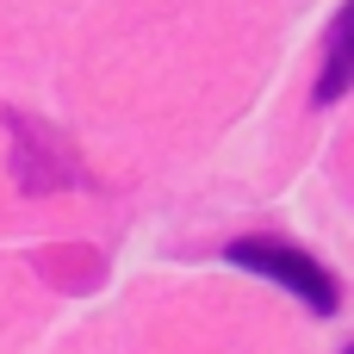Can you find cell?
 <instances>
[{
	"label": "cell",
	"mask_w": 354,
	"mask_h": 354,
	"mask_svg": "<svg viewBox=\"0 0 354 354\" xmlns=\"http://www.w3.org/2000/svg\"><path fill=\"white\" fill-rule=\"evenodd\" d=\"M224 261H236V268H249V274H261V280H280L299 305H311L317 317H336V305H342V286H336V274L311 255V249H299V243H280V236H236V243H224Z\"/></svg>",
	"instance_id": "6da1fadb"
},
{
	"label": "cell",
	"mask_w": 354,
	"mask_h": 354,
	"mask_svg": "<svg viewBox=\"0 0 354 354\" xmlns=\"http://www.w3.org/2000/svg\"><path fill=\"white\" fill-rule=\"evenodd\" d=\"M342 93H354V0L336 12L330 37H324V68H317V106H336Z\"/></svg>",
	"instance_id": "3957f363"
},
{
	"label": "cell",
	"mask_w": 354,
	"mask_h": 354,
	"mask_svg": "<svg viewBox=\"0 0 354 354\" xmlns=\"http://www.w3.org/2000/svg\"><path fill=\"white\" fill-rule=\"evenodd\" d=\"M6 131H12V180L25 193H56V187L75 180V162H68L62 137H50L44 124H31L19 112H6Z\"/></svg>",
	"instance_id": "7a4b0ae2"
},
{
	"label": "cell",
	"mask_w": 354,
	"mask_h": 354,
	"mask_svg": "<svg viewBox=\"0 0 354 354\" xmlns=\"http://www.w3.org/2000/svg\"><path fill=\"white\" fill-rule=\"evenodd\" d=\"M348 354H354V348H348Z\"/></svg>",
	"instance_id": "277c9868"
}]
</instances>
